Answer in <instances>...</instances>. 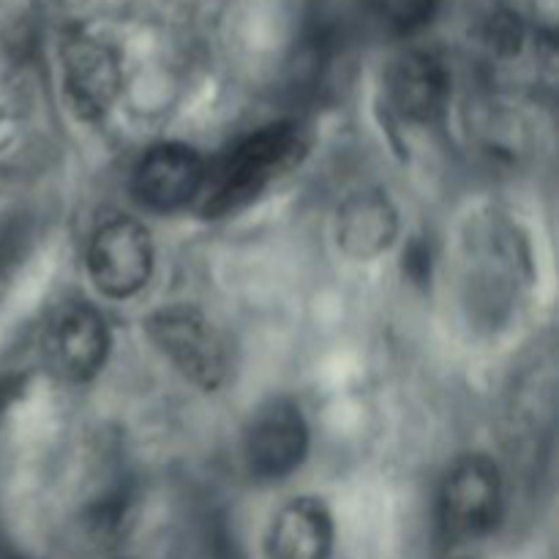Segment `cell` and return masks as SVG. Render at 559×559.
<instances>
[{"mask_svg":"<svg viewBox=\"0 0 559 559\" xmlns=\"http://www.w3.org/2000/svg\"><path fill=\"white\" fill-rule=\"evenodd\" d=\"M109 331L104 317L82 300L63 304L44 328V358L49 371L66 382H87L104 369Z\"/></svg>","mask_w":559,"mask_h":559,"instance_id":"obj_5","label":"cell"},{"mask_svg":"<svg viewBox=\"0 0 559 559\" xmlns=\"http://www.w3.org/2000/svg\"><path fill=\"white\" fill-rule=\"evenodd\" d=\"M63 80L66 96L76 115L96 120L107 115L120 93L118 55L91 36H74L63 47Z\"/></svg>","mask_w":559,"mask_h":559,"instance_id":"obj_9","label":"cell"},{"mask_svg":"<svg viewBox=\"0 0 559 559\" xmlns=\"http://www.w3.org/2000/svg\"><path fill=\"white\" fill-rule=\"evenodd\" d=\"M3 559H27V557H22V555H16V551H9V555H5Z\"/></svg>","mask_w":559,"mask_h":559,"instance_id":"obj_13","label":"cell"},{"mask_svg":"<svg viewBox=\"0 0 559 559\" xmlns=\"http://www.w3.org/2000/svg\"><path fill=\"white\" fill-rule=\"evenodd\" d=\"M502 475L484 453L462 456L442 480L440 527L451 544H469L500 524Z\"/></svg>","mask_w":559,"mask_h":559,"instance_id":"obj_3","label":"cell"},{"mask_svg":"<svg viewBox=\"0 0 559 559\" xmlns=\"http://www.w3.org/2000/svg\"><path fill=\"white\" fill-rule=\"evenodd\" d=\"M338 246L353 260L385 254L399 235V213L388 194L377 189L355 191L338 207Z\"/></svg>","mask_w":559,"mask_h":559,"instance_id":"obj_10","label":"cell"},{"mask_svg":"<svg viewBox=\"0 0 559 559\" xmlns=\"http://www.w3.org/2000/svg\"><path fill=\"white\" fill-rule=\"evenodd\" d=\"M309 451V426L289 399L262 404L243 440L246 467L257 480H282L300 467Z\"/></svg>","mask_w":559,"mask_h":559,"instance_id":"obj_6","label":"cell"},{"mask_svg":"<svg viewBox=\"0 0 559 559\" xmlns=\"http://www.w3.org/2000/svg\"><path fill=\"white\" fill-rule=\"evenodd\" d=\"M304 151V134L289 120H278V123H271L257 134L246 136L218 164L216 173L205 178L207 191H211L205 200V213L216 218L249 205L278 175L295 167Z\"/></svg>","mask_w":559,"mask_h":559,"instance_id":"obj_1","label":"cell"},{"mask_svg":"<svg viewBox=\"0 0 559 559\" xmlns=\"http://www.w3.org/2000/svg\"><path fill=\"white\" fill-rule=\"evenodd\" d=\"M385 91L402 118L435 123L451 102V74L435 52L409 49L388 66Z\"/></svg>","mask_w":559,"mask_h":559,"instance_id":"obj_8","label":"cell"},{"mask_svg":"<svg viewBox=\"0 0 559 559\" xmlns=\"http://www.w3.org/2000/svg\"><path fill=\"white\" fill-rule=\"evenodd\" d=\"M404 265H407V273L415 278V282H426V276L431 273V254H429V246L415 240L413 246L407 249L404 254Z\"/></svg>","mask_w":559,"mask_h":559,"instance_id":"obj_12","label":"cell"},{"mask_svg":"<svg viewBox=\"0 0 559 559\" xmlns=\"http://www.w3.org/2000/svg\"><path fill=\"white\" fill-rule=\"evenodd\" d=\"M147 336L173 360L175 369L202 391H216L227 380V344L216 325L194 306L175 304L158 309L147 320Z\"/></svg>","mask_w":559,"mask_h":559,"instance_id":"obj_2","label":"cell"},{"mask_svg":"<svg viewBox=\"0 0 559 559\" xmlns=\"http://www.w3.org/2000/svg\"><path fill=\"white\" fill-rule=\"evenodd\" d=\"M87 271L102 295L131 298L153 273V240L147 227L129 216H112L98 224L87 246Z\"/></svg>","mask_w":559,"mask_h":559,"instance_id":"obj_4","label":"cell"},{"mask_svg":"<svg viewBox=\"0 0 559 559\" xmlns=\"http://www.w3.org/2000/svg\"><path fill=\"white\" fill-rule=\"evenodd\" d=\"M451 559H475L473 555H453Z\"/></svg>","mask_w":559,"mask_h":559,"instance_id":"obj_14","label":"cell"},{"mask_svg":"<svg viewBox=\"0 0 559 559\" xmlns=\"http://www.w3.org/2000/svg\"><path fill=\"white\" fill-rule=\"evenodd\" d=\"M207 169L200 153L180 142L151 147L136 164L134 194L153 211H178L205 189Z\"/></svg>","mask_w":559,"mask_h":559,"instance_id":"obj_7","label":"cell"},{"mask_svg":"<svg viewBox=\"0 0 559 559\" xmlns=\"http://www.w3.org/2000/svg\"><path fill=\"white\" fill-rule=\"evenodd\" d=\"M333 549V519L325 502L300 497L276 513L267 533L271 559H328Z\"/></svg>","mask_w":559,"mask_h":559,"instance_id":"obj_11","label":"cell"}]
</instances>
